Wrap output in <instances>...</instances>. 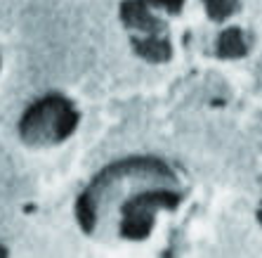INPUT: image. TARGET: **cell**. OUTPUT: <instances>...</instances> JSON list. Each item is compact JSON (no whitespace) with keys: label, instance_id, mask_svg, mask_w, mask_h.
<instances>
[{"label":"cell","instance_id":"1","mask_svg":"<svg viewBox=\"0 0 262 258\" xmlns=\"http://www.w3.org/2000/svg\"><path fill=\"white\" fill-rule=\"evenodd\" d=\"M76 123V114L61 100H45L43 105L31 109L21 123V133L29 142L61 140Z\"/></svg>","mask_w":262,"mask_h":258}]
</instances>
